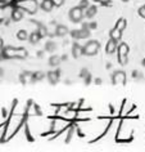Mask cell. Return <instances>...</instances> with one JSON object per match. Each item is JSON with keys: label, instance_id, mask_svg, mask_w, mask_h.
<instances>
[{"label": "cell", "instance_id": "obj_1", "mask_svg": "<svg viewBox=\"0 0 145 152\" xmlns=\"http://www.w3.org/2000/svg\"><path fill=\"white\" fill-rule=\"evenodd\" d=\"M1 54L4 56V58L7 59H14V58H20L25 59L28 56L27 50L25 48H13V47H4L1 49Z\"/></svg>", "mask_w": 145, "mask_h": 152}, {"label": "cell", "instance_id": "obj_2", "mask_svg": "<svg viewBox=\"0 0 145 152\" xmlns=\"http://www.w3.org/2000/svg\"><path fill=\"white\" fill-rule=\"evenodd\" d=\"M17 7L28 14H35L39 9V3L37 0H18Z\"/></svg>", "mask_w": 145, "mask_h": 152}, {"label": "cell", "instance_id": "obj_3", "mask_svg": "<svg viewBox=\"0 0 145 152\" xmlns=\"http://www.w3.org/2000/svg\"><path fill=\"white\" fill-rule=\"evenodd\" d=\"M99 49H100V44L99 41L96 40H90L83 45V56H87V57H93V56H96Z\"/></svg>", "mask_w": 145, "mask_h": 152}, {"label": "cell", "instance_id": "obj_4", "mask_svg": "<svg viewBox=\"0 0 145 152\" xmlns=\"http://www.w3.org/2000/svg\"><path fill=\"white\" fill-rule=\"evenodd\" d=\"M68 17H70L71 22H73V23H78V22H81L82 18H83V9L80 8V7H75V8H72L70 10Z\"/></svg>", "mask_w": 145, "mask_h": 152}, {"label": "cell", "instance_id": "obj_5", "mask_svg": "<svg viewBox=\"0 0 145 152\" xmlns=\"http://www.w3.org/2000/svg\"><path fill=\"white\" fill-rule=\"evenodd\" d=\"M113 85H125L126 84V74L123 71H114L112 75Z\"/></svg>", "mask_w": 145, "mask_h": 152}, {"label": "cell", "instance_id": "obj_6", "mask_svg": "<svg viewBox=\"0 0 145 152\" xmlns=\"http://www.w3.org/2000/svg\"><path fill=\"white\" fill-rule=\"evenodd\" d=\"M117 41L113 40V39H109L108 43L105 45V52L107 54H114V52H117Z\"/></svg>", "mask_w": 145, "mask_h": 152}, {"label": "cell", "instance_id": "obj_7", "mask_svg": "<svg viewBox=\"0 0 145 152\" xmlns=\"http://www.w3.org/2000/svg\"><path fill=\"white\" fill-rule=\"evenodd\" d=\"M71 35H72V37H75V39H82V37H87V36H89V30L82 27V30H76V31H72Z\"/></svg>", "mask_w": 145, "mask_h": 152}, {"label": "cell", "instance_id": "obj_8", "mask_svg": "<svg viewBox=\"0 0 145 152\" xmlns=\"http://www.w3.org/2000/svg\"><path fill=\"white\" fill-rule=\"evenodd\" d=\"M72 56L75 58H80L81 56H83V47H81L77 43L73 44V47H72Z\"/></svg>", "mask_w": 145, "mask_h": 152}, {"label": "cell", "instance_id": "obj_9", "mask_svg": "<svg viewBox=\"0 0 145 152\" xmlns=\"http://www.w3.org/2000/svg\"><path fill=\"white\" fill-rule=\"evenodd\" d=\"M40 8L43 9L44 12H51L53 8H55V5L51 0H43V3L40 4Z\"/></svg>", "mask_w": 145, "mask_h": 152}, {"label": "cell", "instance_id": "obj_10", "mask_svg": "<svg viewBox=\"0 0 145 152\" xmlns=\"http://www.w3.org/2000/svg\"><path fill=\"white\" fill-rule=\"evenodd\" d=\"M130 47L126 43H121L117 47V56H128Z\"/></svg>", "mask_w": 145, "mask_h": 152}, {"label": "cell", "instance_id": "obj_11", "mask_svg": "<svg viewBox=\"0 0 145 152\" xmlns=\"http://www.w3.org/2000/svg\"><path fill=\"white\" fill-rule=\"evenodd\" d=\"M22 18H23V10L21 8H18V7H16L12 12V20L14 22H18V21H21Z\"/></svg>", "mask_w": 145, "mask_h": 152}, {"label": "cell", "instance_id": "obj_12", "mask_svg": "<svg viewBox=\"0 0 145 152\" xmlns=\"http://www.w3.org/2000/svg\"><path fill=\"white\" fill-rule=\"evenodd\" d=\"M109 37L110 39H113V40H116V41H120L122 39V31L121 30H118L117 27H114V28H112L109 31Z\"/></svg>", "mask_w": 145, "mask_h": 152}, {"label": "cell", "instance_id": "obj_13", "mask_svg": "<svg viewBox=\"0 0 145 152\" xmlns=\"http://www.w3.org/2000/svg\"><path fill=\"white\" fill-rule=\"evenodd\" d=\"M20 80L22 84H28V83H31L33 80V74H31V72H23L20 76Z\"/></svg>", "mask_w": 145, "mask_h": 152}, {"label": "cell", "instance_id": "obj_14", "mask_svg": "<svg viewBox=\"0 0 145 152\" xmlns=\"http://www.w3.org/2000/svg\"><path fill=\"white\" fill-rule=\"evenodd\" d=\"M48 80L50 84H57L59 80V72L58 71H50L48 74Z\"/></svg>", "mask_w": 145, "mask_h": 152}, {"label": "cell", "instance_id": "obj_15", "mask_svg": "<svg viewBox=\"0 0 145 152\" xmlns=\"http://www.w3.org/2000/svg\"><path fill=\"white\" fill-rule=\"evenodd\" d=\"M70 32L68 31V27L67 26H64V25H58L57 26V28H55V34H57V36H66L67 34Z\"/></svg>", "mask_w": 145, "mask_h": 152}, {"label": "cell", "instance_id": "obj_16", "mask_svg": "<svg viewBox=\"0 0 145 152\" xmlns=\"http://www.w3.org/2000/svg\"><path fill=\"white\" fill-rule=\"evenodd\" d=\"M60 62H62V58H60L59 56H51L50 58H49V66H51V67L59 66Z\"/></svg>", "mask_w": 145, "mask_h": 152}, {"label": "cell", "instance_id": "obj_17", "mask_svg": "<svg viewBox=\"0 0 145 152\" xmlns=\"http://www.w3.org/2000/svg\"><path fill=\"white\" fill-rule=\"evenodd\" d=\"M40 39H41V35L39 32H32L31 35H28V41L31 43L32 45H35V44H37L40 41Z\"/></svg>", "mask_w": 145, "mask_h": 152}, {"label": "cell", "instance_id": "obj_18", "mask_svg": "<svg viewBox=\"0 0 145 152\" xmlns=\"http://www.w3.org/2000/svg\"><path fill=\"white\" fill-rule=\"evenodd\" d=\"M114 27H117L118 30H121V31L123 32L125 28L127 27V21H126L125 18H120V20L116 22V26H114Z\"/></svg>", "mask_w": 145, "mask_h": 152}, {"label": "cell", "instance_id": "obj_19", "mask_svg": "<svg viewBox=\"0 0 145 152\" xmlns=\"http://www.w3.org/2000/svg\"><path fill=\"white\" fill-rule=\"evenodd\" d=\"M96 13H98V8H96V7H95V5H91V7H90V5H89V8L86 9L85 16H86L87 18H93Z\"/></svg>", "mask_w": 145, "mask_h": 152}, {"label": "cell", "instance_id": "obj_20", "mask_svg": "<svg viewBox=\"0 0 145 152\" xmlns=\"http://www.w3.org/2000/svg\"><path fill=\"white\" fill-rule=\"evenodd\" d=\"M17 39L21 40V41H25L28 39V34L25 31V30H20V31L17 32Z\"/></svg>", "mask_w": 145, "mask_h": 152}, {"label": "cell", "instance_id": "obj_21", "mask_svg": "<svg viewBox=\"0 0 145 152\" xmlns=\"http://www.w3.org/2000/svg\"><path fill=\"white\" fill-rule=\"evenodd\" d=\"M55 48H57V45H55V43H53V41H49V43H46V45H45V49H46L48 52L55 50Z\"/></svg>", "mask_w": 145, "mask_h": 152}, {"label": "cell", "instance_id": "obj_22", "mask_svg": "<svg viewBox=\"0 0 145 152\" xmlns=\"http://www.w3.org/2000/svg\"><path fill=\"white\" fill-rule=\"evenodd\" d=\"M118 63H120L121 66L127 64V56H118Z\"/></svg>", "mask_w": 145, "mask_h": 152}, {"label": "cell", "instance_id": "obj_23", "mask_svg": "<svg viewBox=\"0 0 145 152\" xmlns=\"http://www.w3.org/2000/svg\"><path fill=\"white\" fill-rule=\"evenodd\" d=\"M80 8H82V9H87L89 8V1H87V0H81V1H80Z\"/></svg>", "mask_w": 145, "mask_h": 152}, {"label": "cell", "instance_id": "obj_24", "mask_svg": "<svg viewBox=\"0 0 145 152\" xmlns=\"http://www.w3.org/2000/svg\"><path fill=\"white\" fill-rule=\"evenodd\" d=\"M51 1L54 3L55 8H59V7H62L64 4V1H66V0H51Z\"/></svg>", "mask_w": 145, "mask_h": 152}, {"label": "cell", "instance_id": "obj_25", "mask_svg": "<svg viewBox=\"0 0 145 152\" xmlns=\"http://www.w3.org/2000/svg\"><path fill=\"white\" fill-rule=\"evenodd\" d=\"M139 16H140L141 18H145V4L141 5L140 8H139Z\"/></svg>", "mask_w": 145, "mask_h": 152}, {"label": "cell", "instance_id": "obj_26", "mask_svg": "<svg viewBox=\"0 0 145 152\" xmlns=\"http://www.w3.org/2000/svg\"><path fill=\"white\" fill-rule=\"evenodd\" d=\"M39 34L41 36H45L48 34V31H46V27L45 26H40V28H39Z\"/></svg>", "mask_w": 145, "mask_h": 152}, {"label": "cell", "instance_id": "obj_27", "mask_svg": "<svg viewBox=\"0 0 145 152\" xmlns=\"http://www.w3.org/2000/svg\"><path fill=\"white\" fill-rule=\"evenodd\" d=\"M4 48V40H3V37L0 36V49Z\"/></svg>", "mask_w": 145, "mask_h": 152}, {"label": "cell", "instance_id": "obj_28", "mask_svg": "<svg viewBox=\"0 0 145 152\" xmlns=\"http://www.w3.org/2000/svg\"><path fill=\"white\" fill-rule=\"evenodd\" d=\"M122 1H123V3H128L130 0H122Z\"/></svg>", "mask_w": 145, "mask_h": 152}, {"label": "cell", "instance_id": "obj_29", "mask_svg": "<svg viewBox=\"0 0 145 152\" xmlns=\"http://www.w3.org/2000/svg\"><path fill=\"white\" fill-rule=\"evenodd\" d=\"M3 75V71H1V68H0V76H1Z\"/></svg>", "mask_w": 145, "mask_h": 152}, {"label": "cell", "instance_id": "obj_30", "mask_svg": "<svg viewBox=\"0 0 145 152\" xmlns=\"http://www.w3.org/2000/svg\"><path fill=\"white\" fill-rule=\"evenodd\" d=\"M95 1H100L102 3V0H95Z\"/></svg>", "mask_w": 145, "mask_h": 152}]
</instances>
